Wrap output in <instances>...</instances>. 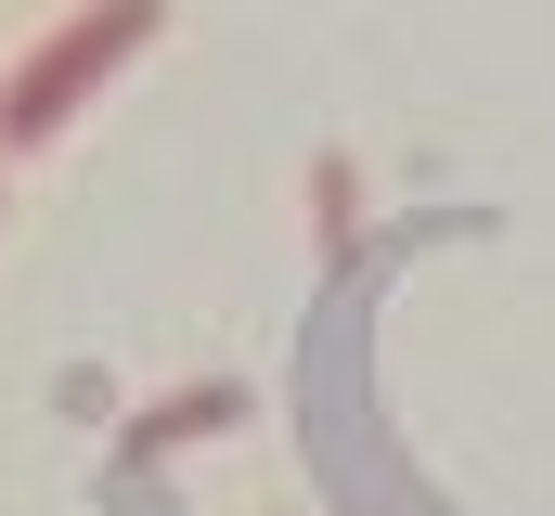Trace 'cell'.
<instances>
[{
  "instance_id": "7a4b0ae2",
  "label": "cell",
  "mask_w": 555,
  "mask_h": 516,
  "mask_svg": "<svg viewBox=\"0 0 555 516\" xmlns=\"http://www.w3.org/2000/svg\"><path fill=\"white\" fill-rule=\"evenodd\" d=\"M246 426V387L233 375H181L168 400H142L130 439H117V465H168V452H207V439H233Z\"/></svg>"
},
{
  "instance_id": "3957f363",
  "label": "cell",
  "mask_w": 555,
  "mask_h": 516,
  "mask_svg": "<svg viewBox=\"0 0 555 516\" xmlns=\"http://www.w3.org/2000/svg\"><path fill=\"white\" fill-rule=\"evenodd\" d=\"M310 258H323V271L362 258V168H349V155H310Z\"/></svg>"
},
{
  "instance_id": "6da1fadb",
  "label": "cell",
  "mask_w": 555,
  "mask_h": 516,
  "mask_svg": "<svg viewBox=\"0 0 555 516\" xmlns=\"http://www.w3.org/2000/svg\"><path fill=\"white\" fill-rule=\"evenodd\" d=\"M155 26H168V0H78L65 26H39V39L0 65V168H13V155H39V142H52V129L78 117V104L130 65L142 39H155Z\"/></svg>"
}]
</instances>
